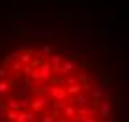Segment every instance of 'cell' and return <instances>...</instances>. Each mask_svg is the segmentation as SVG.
Here are the masks:
<instances>
[{
	"instance_id": "1",
	"label": "cell",
	"mask_w": 129,
	"mask_h": 122,
	"mask_svg": "<svg viewBox=\"0 0 129 122\" xmlns=\"http://www.w3.org/2000/svg\"><path fill=\"white\" fill-rule=\"evenodd\" d=\"M58 34V28L52 26H28L24 28V36L30 39H52Z\"/></svg>"
},
{
	"instance_id": "2",
	"label": "cell",
	"mask_w": 129,
	"mask_h": 122,
	"mask_svg": "<svg viewBox=\"0 0 129 122\" xmlns=\"http://www.w3.org/2000/svg\"><path fill=\"white\" fill-rule=\"evenodd\" d=\"M109 92H110V83L107 79H99V81H95V83L92 85L90 98H92L94 103H97L99 100H103V98L109 96Z\"/></svg>"
},
{
	"instance_id": "3",
	"label": "cell",
	"mask_w": 129,
	"mask_h": 122,
	"mask_svg": "<svg viewBox=\"0 0 129 122\" xmlns=\"http://www.w3.org/2000/svg\"><path fill=\"white\" fill-rule=\"evenodd\" d=\"M92 23H88L86 19H81V21H75L71 25V34L79 39H86L88 36H92Z\"/></svg>"
},
{
	"instance_id": "4",
	"label": "cell",
	"mask_w": 129,
	"mask_h": 122,
	"mask_svg": "<svg viewBox=\"0 0 129 122\" xmlns=\"http://www.w3.org/2000/svg\"><path fill=\"white\" fill-rule=\"evenodd\" d=\"M114 109H116V101L109 100V98H103L95 103V113L101 116V118H107V116H112Z\"/></svg>"
},
{
	"instance_id": "5",
	"label": "cell",
	"mask_w": 129,
	"mask_h": 122,
	"mask_svg": "<svg viewBox=\"0 0 129 122\" xmlns=\"http://www.w3.org/2000/svg\"><path fill=\"white\" fill-rule=\"evenodd\" d=\"M49 101H51V96L39 92L36 98H32V105H30V109H34L38 113H43V111H45V107L49 105Z\"/></svg>"
},
{
	"instance_id": "6",
	"label": "cell",
	"mask_w": 129,
	"mask_h": 122,
	"mask_svg": "<svg viewBox=\"0 0 129 122\" xmlns=\"http://www.w3.org/2000/svg\"><path fill=\"white\" fill-rule=\"evenodd\" d=\"M79 68V62H77V58H64L62 60V64H60V73L64 75H69V73H73L75 70Z\"/></svg>"
},
{
	"instance_id": "7",
	"label": "cell",
	"mask_w": 129,
	"mask_h": 122,
	"mask_svg": "<svg viewBox=\"0 0 129 122\" xmlns=\"http://www.w3.org/2000/svg\"><path fill=\"white\" fill-rule=\"evenodd\" d=\"M52 101H58V100H66L68 98V92H66L64 85H51V92H49Z\"/></svg>"
},
{
	"instance_id": "8",
	"label": "cell",
	"mask_w": 129,
	"mask_h": 122,
	"mask_svg": "<svg viewBox=\"0 0 129 122\" xmlns=\"http://www.w3.org/2000/svg\"><path fill=\"white\" fill-rule=\"evenodd\" d=\"M52 53H54V51H52V47H51V45H49V43H45V45H43V47L36 49V58H38L39 62H45L47 58H49V56L52 55Z\"/></svg>"
},
{
	"instance_id": "9",
	"label": "cell",
	"mask_w": 129,
	"mask_h": 122,
	"mask_svg": "<svg viewBox=\"0 0 129 122\" xmlns=\"http://www.w3.org/2000/svg\"><path fill=\"white\" fill-rule=\"evenodd\" d=\"M38 70H39V77H41V79L51 81L52 75H54V73H52V66L49 64L47 60H45V62H39V68H38Z\"/></svg>"
},
{
	"instance_id": "10",
	"label": "cell",
	"mask_w": 129,
	"mask_h": 122,
	"mask_svg": "<svg viewBox=\"0 0 129 122\" xmlns=\"http://www.w3.org/2000/svg\"><path fill=\"white\" fill-rule=\"evenodd\" d=\"M58 49L64 58H79V51L73 45H58Z\"/></svg>"
},
{
	"instance_id": "11",
	"label": "cell",
	"mask_w": 129,
	"mask_h": 122,
	"mask_svg": "<svg viewBox=\"0 0 129 122\" xmlns=\"http://www.w3.org/2000/svg\"><path fill=\"white\" fill-rule=\"evenodd\" d=\"M17 83L15 79H2L0 81V96H6V94L11 92V88H15Z\"/></svg>"
},
{
	"instance_id": "12",
	"label": "cell",
	"mask_w": 129,
	"mask_h": 122,
	"mask_svg": "<svg viewBox=\"0 0 129 122\" xmlns=\"http://www.w3.org/2000/svg\"><path fill=\"white\" fill-rule=\"evenodd\" d=\"M17 58H19V51L13 47H6L4 49V64H11V62H15Z\"/></svg>"
},
{
	"instance_id": "13",
	"label": "cell",
	"mask_w": 129,
	"mask_h": 122,
	"mask_svg": "<svg viewBox=\"0 0 129 122\" xmlns=\"http://www.w3.org/2000/svg\"><path fill=\"white\" fill-rule=\"evenodd\" d=\"M75 105L77 107H81V105H88V103H92V98H90V92H79V94H75Z\"/></svg>"
},
{
	"instance_id": "14",
	"label": "cell",
	"mask_w": 129,
	"mask_h": 122,
	"mask_svg": "<svg viewBox=\"0 0 129 122\" xmlns=\"http://www.w3.org/2000/svg\"><path fill=\"white\" fill-rule=\"evenodd\" d=\"M77 115H82V116H94V115H95V103H88V105L77 107Z\"/></svg>"
},
{
	"instance_id": "15",
	"label": "cell",
	"mask_w": 129,
	"mask_h": 122,
	"mask_svg": "<svg viewBox=\"0 0 129 122\" xmlns=\"http://www.w3.org/2000/svg\"><path fill=\"white\" fill-rule=\"evenodd\" d=\"M62 116H66L69 120H75V116H77V105H66L62 109Z\"/></svg>"
},
{
	"instance_id": "16",
	"label": "cell",
	"mask_w": 129,
	"mask_h": 122,
	"mask_svg": "<svg viewBox=\"0 0 129 122\" xmlns=\"http://www.w3.org/2000/svg\"><path fill=\"white\" fill-rule=\"evenodd\" d=\"M66 92H68V96H75V94L82 92V83H73L69 87H66Z\"/></svg>"
},
{
	"instance_id": "17",
	"label": "cell",
	"mask_w": 129,
	"mask_h": 122,
	"mask_svg": "<svg viewBox=\"0 0 129 122\" xmlns=\"http://www.w3.org/2000/svg\"><path fill=\"white\" fill-rule=\"evenodd\" d=\"M62 60H64L62 53H52V55L47 58V62H49L51 66H60V64H62Z\"/></svg>"
},
{
	"instance_id": "18",
	"label": "cell",
	"mask_w": 129,
	"mask_h": 122,
	"mask_svg": "<svg viewBox=\"0 0 129 122\" xmlns=\"http://www.w3.org/2000/svg\"><path fill=\"white\" fill-rule=\"evenodd\" d=\"M19 60L23 62V64H34L36 56L32 55V51H26V53H21L19 55Z\"/></svg>"
},
{
	"instance_id": "19",
	"label": "cell",
	"mask_w": 129,
	"mask_h": 122,
	"mask_svg": "<svg viewBox=\"0 0 129 122\" xmlns=\"http://www.w3.org/2000/svg\"><path fill=\"white\" fill-rule=\"evenodd\" d=\"M15 83H17V87H32L30 77L28 75H23V73H19V77L15 79Z\"/></svg>"
},
{
	"instance_id": "20",
	"label": "cell",
	"mask_w": 129,
	"mask_h": 122,
	"mask_svg": "<svg viewBox=\"0 0 129 122\" xmlns=\"http://www.w3.org/2000/svg\"><path fill=\"white\" fill-rule=\"evenodd\" d=\"M21 115L24 116V120H26V122H36V118H38V111H34V109L21 111Z\"/></svg>"
},
{
	"instance_id": "21",
	"label": "cell",
	"mask_w": 129,
	"mask_h": 122,
	"mask_svg": "<svg viewBox=\"0 0 129 122\" xmlns=\"http://www.w3.org/2000/svg\"><path fill=\"white\" fill-rule=\"evenodd\" d=\"M19 103H21V111L30 109V105H32V94H30V96H23V98H19Z\"/></svg>"
},
{
	"instance_id": "22",
	"label": "cell",
	"mask_w": 129,
	"mask_h": 122,
	"mask_svg": "<svg viewBox=\"0 0 129 122\" xmlns=\"http://www.w3.org/2000/svg\"><path fill=\"white\" fill-rule=\"evenodd\" d=\"M15 4H54L56 0H11Z\"/></svg>"
},
{
	"instance_id": "23",
	"label": "cell",
	"mask_w": 129,
	"mask_h": 122,
	"mask_svg": "<svg viewBox=\"0 0 129 122\" xmlns=\"http://www.w3.org/2000/svg\"><path fill=\"white\" fill-rule=\"evenodd\" d=\"M84 19H86L88 23H97L99 17H97V13L92 10V8H86V15H84Z\"/></svg>"
},
{
	"instance_id": "24",
	"label": "cell",
	"mask_w": 129,
	"mask_h": 122,
	"mask_svg": "<svg viewBox=\"0 0 129 122\" xmlns=\"http://www.w3.org/2000/svg\"><path fill=\"white\" fill-rule=\"evenodd\" d=\"M84 56H86L88 62H94V60H97V58H101V56L94 51V49H84Z\"/></svg>"
},
{
	"instance_id": "25",
	"label": "cell",
	"mask_w": 129,
	"mask_h": 122,
	"mask_svg": "<svg viewBox=\"0 0 129 122\" xmlns=\"http://www.w3.org/2000/svg\"><path fill=\"white\" fill-rule=\"evenodd\" d=\"M8 109H13V111H21V103H19V98H11L8 101Z\"/></svg>"
},
{
	"instance_id": "26",
	"label": "cell",
	"mask_w": 129,
	"mask_h": 122,
	"mask_svg": "<svg viewBox=\"0 0 129 122\" xmlns=\"http://www.w3.org/2000/svg\"><path fill=\"white\" fill-rule=\"evenodd\" d=\"M114 49H116V51H123V49H127V43L116 36V38H114Z\"/></svg>"
},
{
	"instance_id": "27",
	"label": "cell",
	"mask_w": 129,
	"mask_h": 122,
	"mask_svg": "<svg viewBox=\"0 0 129 122\" xmlns=\"http://www.w3.org/2000/svg\"><path fill=\"white\" fill-rule=\"evenodd\" d=\"M15 88H17V98L30 96V87H15Z\"/></svg>"
},
{
	"instance_id": "28",
	"label": "cell",
	"mask_w": 129,
	"mask_h": 122,
	"mask_svg": "<svg viewBox=\"0 0 129 122\" xmlns=\"http://www.w3.org/2000/svg\"><path fill=\"white\" fill-rule=\"evenodd\" d=\"M39 122H56V116L51 115V113H41V116H39Z\"/></svg>"
},
{
	"instance_id": "29",
	"label": "cell",
	"mask_w": 129,
	"mask_h": 122,
	"mask_svg": "<svg viewBox=\"0 0 129 122\" xmlns=\"http://www.w3.org/2000/svg\"><path fill=\"white\" fill-rule=\"evenodd\" d=\"M17 115H19V111H13V109H8V111H6V120H8V122H15V118H17Z\"/></svg>"
},
{
	"instance_id": "30",
	"label": "cell",
	"mask_w": 129,
	"mask_h": 122,
	"mask_svg": "<svg viewBox=\"0 0 129 122\" xmlns=\"http://www.w3.org/2000/svg\"><path fill=\"white\" fill-rule=\"evenodd\" d=\"M75 49H77V51H82V49H86V42H84V39H75V45H73Z\"/></svg>"
},
{
	"instance_id": "31",
	"label": "cell",
	"mask_w": 129,
	"mask_h": 122,
	"mask_svg": "<svg viewBox=\"0 0 129 122\" xmlns=\"http://www.w3.org/2000/svg\"><path fill=\"white\" fill-rule=\"evenodd\" d=\"M17 51H19V55H21V53H26V51H34V49L32 47H28V45H24V43H21V45H17Z\"/></svg>"
},
{
	"instance_id": "32",
	"label": "cell",
	"mask_w": 129,
	"mask_h": 122,
	"mask_svg": "<svg viewBox=\"0 0 129 122\" xmlns=\"http://www.w3.org/2000/svg\"><path fill=\"white\" fill-rule=\"evenodd\" d=\"M77 81H79V83H90V77H88L86 73H79L77 75Z\"/></svg>"
},
{
	"instance_id": "33",
	"label": "cell",
	"mask_w": 129,
	"mask_h": 122,
	"mask_svg": "<svg viewBox=\"0 0 129 122\" xmlns=\"http://www.w3.org/2000/svg\"><path fill=\"white\" fill-rule=\"evenodd\" d=\"M92 116H82V115H77L75 116V122H88Z\"/></svg>"
},
{
	"instance_id": "34",
	"label": "cell",
	"mask_w": 129,
	"mask_h": 122,
	"mask_svg": "<svg viewBox=\"0 0 129 122\" xmlns=\"http://www.w3.org/2000/svg\"><path fill=\"white\" fill-rule=\"evenodd\" d=\"M6 77H8V70H6V68H0V81L6 79Z\"/></svg>"
},
{
	"instance_id": "35",
	"label": "cell",
	"mask_w": 129,
	"mask_h": 122,
	"mask_svg": "<svg viewBox=\"0 0 129 122\" xmlns=\"http://www.w3.org/2000/svg\"><path fill=\"white\" fill-rule=\"evenodd\" d=\"M0 111H8V101H4L2 98H0Z\"/></svg>"
},
{
	"instance_id": "36",
	"label": "cell",
	"mask_w": 129,
	"mask_h": 122,
	"mask_svg": "<svg viewBox=\"0 0 129 122\" xmlns=\"http://www.w3.org/2000/svg\"><path fill=\"white\" fill-rule=\"evenodd\" d=\"M103 122H118V120H116V116L112 115V116H107V118H103Z\"/></svg>"
},
{
	"instance_id": "37",
	"label": "cell",
	"mask_w": 129,
	"mask_h": 122,
	"mask_svg": "<svg viewBox=\"0 0 129 122\" xmlns=\"http://www.w3.org/2000/svg\"><path fill=\"white\" fill-rule=\"evenodd\" d=\"M15 122H26V120H24V116L21 115V111H19V115H17V118H15Z\"/></svg>"
},
{
	"instance_id": "38",
	"label": "cell",
	"mask_w": 129,
	"mask_h": 122,
	"mask_svg": "<svg viewBox=\"0 0 129 122\" xmlns=\"http://www.w3.org/2000/svg\"><path fill=\"white\" fill-rule=\"evenodd\" d=\"M56 122H71V120L66 118V116H56Z\"/></svg>"
},
{
	"instance_id": "39",
	"label": "cell",
	"mask_w": 129,
	"mask_h": 122,
	"mask_svg": "<svg viewBox=\"0 0 129 122\" xmlns=\"http://www.w3.org/2000/svg\"><path fill=\"white\" fill-rule=\"evenodd\" d=\"M0 122H6V111H0Z\"/></svg>"
},
{
	"instance_id": "40",
	"label": "cell",
	"mask_w": 129,
	"mask_h": 122,
	"mask_svg": "<svg viewBox=\"0 0 129 122\" xmlns=\"http://www.w3.org/2000/svg\"><path fill=\"white\" fill-rule=\"evenodd\" d=\"M6 32V25H0V34H4Z\"/></svg>"
},
{
	"instance_id": "41",
	"label": "cell",
	"mask_w": 129,
	"mask_h": 122,
	"mask_svg": "<svg viewBox=\"0 0 129 122\" xmlns=\"http://www.w3.org/2000/svg\"><path fill=\"white\" fill-rule=\"evenodd\" d=\"M88 122H99V120H97V118H94V116H92V118L88 120Z\"/></svg>"
},
{
	"instance_id": "42",
	"label": "cell",
	"mask_w": 129,
	"mask_h": 122,
	"mask_svg": "<svg viewBox=\"0 0 129 122\" xmlns=\"http://www.w3.org/2000/svg\"><path fill=\"white\" fill-rule=\"evenodd\" d=\"M71 122H75V120H71Z\"/></svg>"
},
{
	"instance_id": "43",
	"label": "cell",
	"mask_w": 129,
	"mask_h": 122,
	"mask_svg": "<svg viewBox=\"0 0 129 122\" xmlns=\"http://www.w3.org/2000/svg\"><path fill=\"white\" fill-rule=\"evenodd\" d=\"M6 122H8V120H6Z\"/></svg>"
}]
</instances>
